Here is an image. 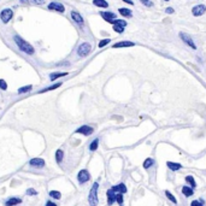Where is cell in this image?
<instances>
[{
  "label": "cell",
  "instance_id": "1",
  "mask_svg": "<svg viewBox=\"0 0 206 206\" xmlns=\"http://www.w3.org/2000/svg\"><path fill=\"white\" fill-rule=\"evenodd\" d=\"M13 41H15V44L17 45V47L19 48V51L24 52L25 54H28V55H33V54L35 53L34 47H33L30 44H29V42H27L25 40H23L21 36L15 35V36H13Z\"/></svg>",
  "mask_w": 206,
  "mask_h": 206
},
{
  "label": "cell",
  "instance_id": "2",
  "mask_svg": "<svg viewBox=\"0 0 206 206\" xmlns=\"http://www.w3.org/2000/svg\"><path fill=\"white\" fill-rule=\"evenodd\" d=\"M98 189H99V183L94 182L91 192H89V196H88V202H89V206H98L99 204V199H98Z\"/></svg>",
  "mask_w": 206,
  "mask_h": 206
},
{
  "label": "cell",
  "instance_id": "3",
  "mask_svg": "<svg viewBox=\"0 0 206 206\" xmlns=\"http://www.w3.org/2000/svg\"><path fill=\"white\" fill-rule=\"evenodd\" d=\"M92 51V45L89 42H82L78 47H77V55L83 58V57H87L88 54L91 53Z\"/></svg>",
  "mask_w": 206,
  "mask_h": 206
},
{
  "label": "cell",
  "instance_id": "4",
  "mask_svg": "<svg viewBox=\"0 0 206 206\" xmlns=\"http://www.w3.org/2000/svg\"><path fill=\"white\" fill-rule=\"evenodd\" d=\"M113 30L118 34H122L124 32V28L127 27V22L124 19H116L113 22Z\"/></svg>",
  "mask_w": 206,
  "mask_h": 206
},
{
  "label": "cell",
  "instance_id": "5",
  "mask_svg": "<svg viewBox=\"0 0 206 206\" xmlns=\"http://www.w3.org/2000/svg\"><path fill=\"white\" fill-rule=\"evenodd\" d=\"M12 17H13V11L11 9H4L1 12H0V18H1V22L4 24H7Z\"/></svg>",
  "mask_w": 206,
  "mask_h": 206
},
{
  "label": "cell",
  "instance_id": "6",
  "mask_svg": "<svg viewBox=\"0 0 206 206\" xmlns=\"http://www.w3.org/2000/svg\"><path fill=\"white\" fill-rule=\"evenodd\" d=\"M77 180H78V182L81 185H83V183H86V182H88L91 180V175H89V172H88L86 169H83V170H81L77 174Z\"/></svg>",
  "mask_w": 206,
  "mask_h": 206
},
{
  "label": "cell",
  "instance_id": "7",
  "mask_svg": "<svg viewBox=\"0 0 206 206\" xmlns=\"http://www.w3.org/2000/svg\"><path fill=\"white\" fill-rule=\"evenodd\" d=\"M71 18H72V21L77 24V25H80L81 28H83V25H84V19H83V17L81 16V13L80 12H77V11H71Z\"/></svg>",
  "mask_w": 206,
  "mask_h": 206
},
{
  "label": "cell",
  "instance_id": "8",
  "mask_svg": "<svg viewBox=\"0 0 206 206\" xmlns=\"http://www.w3.org/2000/svg\"><path fill=\"white\" fill-rule=\"evenodd\" d=\"M75 133L77 134H82V135H84V136H89V135H92L93 133H94V129L92 128V127H89V126H82V127H80L78 129H76L75 130Z\"/></svg>",
  "mask_w": 206,
  "mask_h": 206
},
{
  "label": "cell",
  "instance_id": "9",
  "mask_svg": "<svg viewBox=\"0 0 206 206\" xmlns=\"http://www.w3.org/2000/svg\"><path fill=\"white\" fill-rule=\"evenodd\" d=\"M47 9H48V10L57 11V12H61V13H63V12L65 11L64 5L61 4V3H57V1H52V3H49L48 6H47Z\"/></svg>",
  "mask_w": 206,
  "mask_h": 206
},
{
  "label": "cell",
  "instance_id": "10",
  "mask_svg": "<svg viewBox=\"0 0 206 206\" xmlns=\"http://www.w3.org/2000/svg\"><path fill=\"white\" fill-rule=\"evenodd\" d=\"M100 16H101L106 22H109V23H111V24H113V22L117 19V16H116L113 12H110V11H101V12H100Z\"/></svg>",
  "mask_w": 206,
  "mask_h": 206
},
{
  "label": "cell",
  "instance_id": "11",
  "mask_svg": "<svg viewBox=\"0 0 206 206\" xmlns=\"http://www.w3.org/2000/svg\"><path fill=\"white\" fill-rule=\"evenodd\" d=\"M205 12H206V6L202 5V4L196 5V6H194V7L192 9V13H193V16H195V17H198V16H202Z\"/></svg>",
  "mask_w": 206,
  "mask_h": 206
},
{
  "label": "cell",
  "instance_id": "12",
  "mask_svg": "<svg viewBox=\"0 0 206 206\" xmlns=\"http://www.w3.org/2000/svg\"><path fill=\"white\" fill-rule=\"evenodd\" d=\"M180 36H181V39L189 46V47H192L193 49H196V46H195V44H194V41L192 40V38L188 35V34H186V33H181L180 34Z\"/></svg>",
  "mask_w": 206,
  "mask_h": 206
},
{
  "label": "cell",
  "instance_id": "13",
  "mask_svg": "<svg viewBox=\"0 0 206 206\" xmlns=\"http://www.w3.org/2000/svg\"><path fill=\"white\" fill-rule=\"evenodd\" d=\"M29 165L34 168H44L45 166V160L42 158H33L32 160H29Z\"/></svg>",
  "mask_w": 206,
  "mask_h": 206
},
{
  "label": "cell",
  "instance_id": "14",
  "mask_svg": "<svg viewBox=\"0 0 206 206\" xmlns=\"http://www.w3.org/2000/svg\"><path fill=\"white\" fill-rule=\"evenodd\" d=\"M135 46V42L133 41H120V42H116L112 48H124V47H133Z\"/></svg>",
  "mask_w": 206,
  "mask_h": 206
},
{
  "label": "cell",
  "instance_id": "15",
  "mask_svg": "<svg viewBox=\"0 0 206 206\" xmlns=\"http://www.w3.org/2000/svg\"><path fill=\"white\" fill-rule=\"evenodd\" d=\"M111 189H112L114 193H122V194L127 193V190H128L124 183H120V185H117V186H113Z\"/></svg>",
  "mask_w": 206,
  "mask_h": 206
},
{
  "label": "cell",
  "instance_id": "16",
  "mask_svg": "<svg viewBox=\"0 0 206 206\" xmlns=\"http://www.w3.org/2000/svg\"><path fill=\"white\" fill-rule=\"evenodd\" d=\"M181 192H182V194H183L185 196H187V198H189V196H193V195H194V189H193V188H190L189 186H183V187H182V189H181Z\"/></svg>",
  "mask_w": 206,
  "mask_h": 206
},
{
  "label": "cell",
  "instance_id": "17",
  "mask_svg": "<svg viewBox=\"0 0 206 206\" xmlns=\"http://www.w3.org/2000/svg\"><path fill=\"white\" fill-rule=\"evenodd\" d=\"M166 166H168L169 170H171V171H179V170L182 168L181 164H179V163H174V162H166Z\"/></svg>",
  "mask_w": 206,
  "mask_h": 206
},
{
  "label": "cell",
  "instance_id": "18",
  "mask_svg": "<svg viewBox=\"0 0 206 206\" xmlns=\"http://www.w3.org/2000/svg\"><path fill=\"white\" fill-rule=\"evenodd\" d=\"M185 180H186V182H187V186H189L190 188H195L196 187V182H195V179L193 177L192 175H187L186 177H185Z\"/></svg>",
  "mask_w": 206,
  "mask_h": 206
},
{
  "label": "cell",
  "instance_id": "19",
  "mask_svg": "<svg viewBox=\"0 0 206 206\" xmlns=\"http://www.w3.org/2000/svg\"><path fill=\"white\" fill-rule=\"evenodd\" d=\"M106 194H107V204L109 205H112L116 201V193L112 189H109Z\"/></svg>",
  "mask_w": 206,
  "mask_h": 206
},
{
  "label": "cell",
  "instance_id": "20",
  "mask_svg": "<svg viewBox=\"0 0 206 206\" xmlns=\"http://www.w3.org/2000/svg\"><path fill=\"white\" fill-rule=\"evenodd\" d=\"M93 4L100 9H107L109 7V3L106 0H93Z\"/></svg>",
  "mask_w": 206,
  "mask_h": 206
},
{
  "label": "cell",
  "instance_id": "21",
  "mask_svg": "<svg viewBox=\"0 0 206 206\" xmlns=\"http://www.w3.org/2000/svg\"><path fill=\"white\" fill-rule=\"evenodd\" d=\"M61 86H62V82H58V83H54V84H52V86H49V87H46V88H44V89L39 91V93H46V92H49V91L57 89V88H59Z\"/></svg>",
  "mask_w": 206,
  "mask_h": 206
},
{
  "label": "cell",
  "instance_id": "22",
  "mask_svg": "<svg viewBox=\"0 0 206 206\" xmlns=\"http://www.w3.org/2000/svg\"><path fill=\"white\" fill-rule=\"evenodd\" d=\"M21 202H22V199H19V198H10L5 202V206H16V205H18Z\"/></svg>",
  "mask_w": 206,
  "mask_h": 206
},
{
  "label": "cell",
  "instance_id": "23",
  "mask_svg": "<svg viewBox=\"0 0 206 206\" xmlns=\"http://www.w3.org/2000/svg\"><path fill=\"white\" fill-rule=\"evenodd\" d=\"M118 12H120L123 17H126V18H129V17L133 16L130 9H127V7H121V9H118Z\"/></svg>",
  "mask_w": 206,
  "mask_h": 206
},
{
  "label": "cell",
  "instance_id": "24",
  "mask_svg": "<svg viewBox=\"0 0 206 206\" xmlns=\"http://www.w3.org/2000/svg\"><path fill=\"white\" fill-rule=\"evenodd\" d=\"M154 163H156V160L153 158H146L145 162H143V164H142V166L145 169H150V168H152L154 165Z\"/></svg>",
  "mask_w": 206,
  "mask_h": 206
},
{
  "label": "cell",
  "instance_id": "25",
  "mask_svg": "<svg viewBox=\"0 0 206 206\" xmlns=\"http://www.w3.org/2000/svg\"><path fill=\"white\" fill-rule=\"evenodd\" d=\"M64 76H68V72H52V74L49 75V80H51V81H55L57 78L64 77Z\"/></svg>",
  "mask_w": 206,
  "mask_h": 206
},
{
  "label": "cell",
  "instance_id": "26",
  "mask_svg": "<svg viewBox=\"0 0 206 206\" xmlns=\"http://www.w3.org/2000/svg\"><path fill=\"white\" fill-rule=\"evenodd\" d=\"M33 89V86L32 84H29V86H24V87H21L19 89H18V94H24V93H28V92H30Z\"/></svg>",
  "mask_w": 206,
  "mask_h": 206
},
{
  "label": "cell",
  "instance_id": "27",
  "mask_svg": "<svg viewBox=\"0 0 206 206\" xmlns=\"http://www.w3.org/2000/svg\"><path fill=\"white\" fill-rule=\"evenodd\" d=\"M63 158H64V152H63L62 150H58V151L55 152V160H57V163L61 164L62 160H63Z\"/></svg>",
  "mask_w": 206,
  "mask_h": 206
},
{
  "label": "cell",
  "instance_id": "28",
  "mask_svg": "<svg viewBox=\"0 0 206 206\" xmlns=\"http://www.w3.org/2000/svg\"><path fill=\"white\" fill-rule=\"evenodd\" d=\"M99 147V139L97 137V139H94L92 142H91V145H89V150L92 151V152H94L97 148Z\"/></svg>",
  "mask_w": 206,
  "mask_h": 206
},
{
  "label": "cell",
  "instance_id": "29",
  "mask_svg": "<svg viewBox=\"0 0 206 206\" xmlns=\"http://www.w3.org/2000/svg\"><path fill=\"white\" fill-rule=\"evenodd\" d=\"M165 196L172 202V204H177V199H176L175 196H174V194L172 193H170L169 190H165Z\"/></svg>",
  "mask_w": 206,
  "mask_h": 206
},
{
  "label": "cell",
  "instance_id": "30",
  "mask_svg": "<svg viewBox=\"0 0 206 206\" xmlns=\"http://www.w3.org/2000/svg\"><path fill=\"white\" fill-rule=\"evenodd\" d=\"M116 201L120 206L123 205V201H124V198H123V194L122 193H116Z\"/></svg>",
  "mask_w": 206,
  "mask_h": 206
},
{
  "label": "cell",
  "instance_id": "31",
  "mask_svg": "<svg viewBox=\"0 0 206 206\" xmlns=\"http://www.w3.org/2000/svg\"><path fill=\"white\" fill-rule=\"evenodd\" d=\"M49 196H52L53 199H58V200H59L62 198V194H61V192H58V190H51L49 192Z\"/></svg>",
  "mask_w": 206,
  "mask_h": 206
},
{
  "label": "cell",
  "instance_id": "32",
  "mask_svg": "<svg viewBox=\"0 0 206 206\" xmlns=\"http://www.w3.org/2000/svg\"><path fill=\"white\" fill-rule=\"evenodd\" d=\"M110 41H111L110 39H103V40H100V42H99V45H98V46H99V48L105 47L106 45H109V44H110Z\"/></svg>",
  "mask_w": 206,
  "mask_h": 206
},
{
  "label": "cell",
  "instance_id": "33",
  "mask_svg": "<svg viewBox=\"0 0 206 206\" xmlns=\"http://www.w3.org/2000/svg\"><path fill=\"white\" fill-rule=\"evenodd\" d=\"M140 1H141L146 7H152V6H153V3L151 1V0H140Z\"/></svg>",
  "mask_w": 206,
  "mask_h": 206
},
{
  "label": "cell",
  "instance_id": "34",
  "mask_svg": "<svg viewBox=\"0 0 206 206\" xmlns=\"http://www.w3.org/2000/svg\"><path fill=\"white\" fill-rule=\"evenodd\" d=\"M0 89H3V91L7 89V83L5 80H0Z\"/></svg>",
  "mask_w": 206,
  "mask_h": 206
},
{
  "label": "cell",
  "instance_id": "35",
  "mask_svg": "<svg viewBox=\"0 0 206 206\" xmlns=\"http://www.w3.org/2000/svg\"><path fill=\"white\" fill-rule=\"evenodd\" d=\"M30 1H32V4H34V5H39V6H41V5L45 4V0H30Z\"/></svg>",
  "mask_w": 206,
  "mask_h": 206
},
{
  "label": "cell",
  "instance_id": "36",
  "mask_svg": "<svg viewBox=\"0 0 206 206\" xmlns=\"http://www.w3.org/2000/svg\"><path fill=\"white\" fill-rule=\"evenodd\" d=\"M190 206H204V204L201 202V200H193L190 202Z\"/></svg>",
  "mask_w": 206,
  "mask_h": 206
},
{
  "label": "cell",
  "instance_id": "37",
  "mask_svg": "<svg viewBox=\"0 0 206 206\" xmlns=\"http://www.w3.org/2000/svg\"><path fill=\"white\" fill-rule=\"evenodd\" d=\"M27 194H28V195H36L38 192H36L35 189H33V188H29V189L27 190Z\"/></svg>",
  "mask_w": 206,
  "mask_h": 206
},
{
  "label": "cell",
  "instance_id": "38",
  "mask_svg": "<svg viewBox=\"0 0 206 206\" xmlns=\"http://www.w3.org/2000/svg\"><path fill=\"white\" fill-rule=\"evenodd\" d=\"M165 12H166V13H174V9H172V7H168V9L165 10Z\"/></svg>",
  "mask_w": 206,
  "mask_h": 206
},
{
  "label": "cell",
  "instance_id": "39",
  "mask_svg": "<svg viewBox=\"0 0 206 206\" xmlns=\"http://www.w3.org/2000/svg\"><path fill=\"white\" fill-rule=\"evenodd\" d=\"M46 206H58V205L54 204V202H52V201H47L46 202Z\"/></svg>",
  "mask_w": 206,
  "mask_h": 206
},
{
  "label": "cell",
  "instance_id": "40",
  "mask_svg": "<svg viewBox=\"0 0 206 206\" xmlns=\"http://www.w3.org/2000/svg\"><path fill=\"white\" fill-rule=\"evenodd\" d=\"M124 3H127V4H130V5H134V3L131 1V0H123Z\"/></svg>",
  "mask_w": 206,
  "mask_h": 206
},
{
  "label": "cell",
  "instance_id": "41",
  "mask_svg": "<svg viewBox=\"0 0 206 206\" xmlns=\"http://www.w3.org/2000/svg\"><path fill=\"white\" fill-rule=\"evenodd\" d=\"M22 4H29V0H19Z\"/></svg>",
  "mask_w": 206,
  "mask_h": 206
},
{
  "label": "cell",
  "instance_id": "42",
  "mask_svg": "<svg viewBox=\"0 0 206 206\" xmlns=\"http://www.w3.org/2000/svg\"><path fill=\"white\" fill-rule=\"evenodd\" d=\"M164 1H169V0H164Z\"/></svg>",
  "mask_w": 206,
  "mask_h": 206
}]
</instances>
